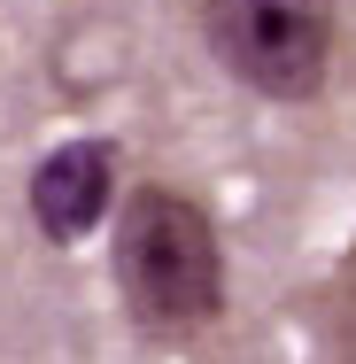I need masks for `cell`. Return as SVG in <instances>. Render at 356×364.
I'll list each match as a JSON object with an SVG mask.
<instances>
[{
    "label": "cell",
    "instance_id": "cell-3",
    "mask_svg": "<svg viewBox=\"0 0 356 364\" xmlns=\"http://www.w3.org/2000/svg\"><path fill=\"white\" fill-rule=\"evenodd\" d=\"M23 202H31V225H39L55 248L93 240L101 218H117V147H109V140H63V147H47L39 171H31V186H23Z\"/></svg>",
    "mask_w": 356,
    "mask_h": 364
},
{
    "label": "cell",
    "instance_id": "cell-2",
    "mask_svg": "<svg viewBox=\"0 0 356 364\" xmlns=\"http://www.w3.org/2000/svg\"><path fill=\"white\" fill-rule=\"evenodd\" d=\"M210 55L264 101H318L341 55V0H202Z\"/></svg>",
    "mask_w": 356,
    "mask_h": 364
},
{
    "label": "cell",
    "instance_id": "cell-4",
    "mask_svg": "<svg viewBox=\"0 0 356 364\" xmlns=\"http://www.w3.org/2000/svg\"><path fill=\"white\" fill-rule=\"evenodd\" d=\"M341 357L356 364V264H349V279H341Z\"/></svg>",
    "mask_w": 356,
    "mask_h": 364
},
{
    "label": "cell",
    "instance_id": "cell-1",
    "mask_svg": "<svg viewBox=\"0 0 356 364\" xmlns=\"http://www.w3.org/2000/svg\"><path fill=\"white\" fill-rule=\"evenodd\" d=\"M109 279L124 294L132 326L155 333V341H194L225 318V240H217V218L147 178L124 194L117 210V232H109Z\"/></svg>",
    "mask_w": 356,
    "mask_h": 364
}]
</instances>
